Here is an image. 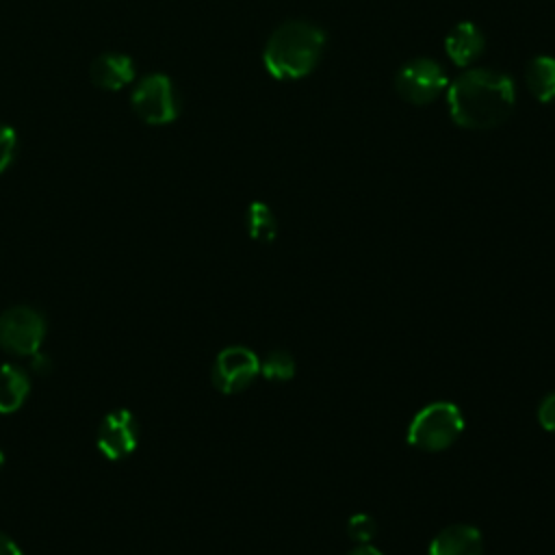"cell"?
Wrapping results in <instances>:
<instances>
[{"label": "cell", "mask_w": 555, "mask_h": 555, "mask_svg": "<svg viewBox=\"0 0 555 555\" xmlns=\"http://www.w3.org/2000/svg\"><path fill=\"white\" fill-rule=\"evenodd\" d=\"M451 119L470 130L503 124L516 104L514 80L494 69H466L447 87Z\"/></svg>", "instance_id": "cell-1"}, {"label": "cell", "mask_w": 555, "mask_h": 555, "mask_svg": "<svg viewBox=\"0 0 555 555\" xmlns=\"http://www.w3.org/2000/svg\"><path fill=\"white\" fill-rule=\"evenodd\" d=\"M325 50V30L308 20H288L269 37L262 63L278 80H299L321 61Z\"/></svg>", "instance_id": "cell-2"}, {"label": "cell", "mask_w": 555, "mask_h": 555, "mask_svg": "<svg viewBox=\"0 0 555 555\" xmlns=\"http://www.w3.org/2000/svg\"><path fill=\"white\" fill-rule=\"evenodd\" d=\"M464 431V414L451 401H434L421 408L410 427L408 442L421 451H444L449 449Z\"/></svg>", "instance_id": "cell-3"}, {"label": "cell", "mask_w": 555, "mask_h": 555, "mask_svg": "<svg viewBox=\"0 0 555 555\" xmlns=\"http://www.w3.org/2000/svg\"><path fill=\"white\" fill-rule=\"evenodd\" d=\"M132 111L150 126H165L176 121L180 102L171 80L165 74H150L139 80L130 95Z\"/></svg>", "instance_id": "cell-4"}, {"label": "cell", "mask_w": 555, "mask_h": 555, "mask_svg": "<svg viewBox=\"0 0 555 555\" xmlns=\"http://www.w3.org/2000/svg\"><path fill=\"white\" fill-rule=\"evenodd\" d=\"M46 336V319L30 306H13L0 314V347L15 356H33Z\"/></svg>", "instance_id": "cell-5"}, {"label": "cell", "mask_w": 555, "mask_h": 555, "mask_svg": "<svg viewBox=\"0 0 555 555\" xmlns=\"http://www.w3.org/2000/svg\"><path fill=\"white\" fill-rule=\"evenodd\" d=\"M447 87V74L434 59H412L401 65L395 76L397 93L416 106L434 102Z\"/></svg>", "instance_id": "cell-6"}, {"label": "cell", "mask_w": 555, "mask_h": 555, "mask_svg": "<svg viewBox=\"0 0 555 555\" xmlns=\"http://www.w3.org/2000/svg\"><path fill=\"white\" fill-rule=\"evenodd\" d=\"M258 375H260L258 356L251 349L241 345H232L219 351L212 364V384L217 386V390L225 395L245 390Z\"/></svg>", "instance_id": "cell-7"}, {"label": "cell", "mask_w": 555, "mask_h": 555, "mask_svg": "<svg viewBox=\"0 0 555 555\" xmlns=\"http://www.w3.org/2000/svg\"><path fill=\"white\" fill-rule=\"evenodd\" d=\"M139 442V425L130 410H115L104 416L98 429V449L108 460H121L134 451Z\"/></svg>", "instance_id": "cell-8"}, {"label": "cell", "mask_w": 555, "mask_h": 555, "mask_svg": "<svg viewBox=\"0 0 555 555\" xmlns=\"http://www.w3.org/2000/svg\"><path fill=\"white\" fill-rule=\"evenodd\" d=\"M89 78L98 89L119 91L134 80V63L126 54L104 52L91 61Z\"/></svg>", "instance_id": "cell-9"}, {"label": "cell", "mask_w": 555, "mask_h": 555, "mask_svg": "<svg viewBox=\"0 0 555 555\" xmlns=\"http://www.w3.org/2000/svg\"><path fill=\"white\" fill-rule=\"evenodd\" d=\"M486 48L483 33L473 24V22H460L455 24L447 39H444V50L447 56L457 65V67H468L473 65Z\"/></svg>", "instance_id": "cell-10"}, {"label": "cell", "mask_w": 555, "mask_h": 555, "mask_svg": "<svg viewBox=\"0 0 555 555\" xmlns=\"http://www.w3.org/2000/svg\"><path fill=\"white\" fill-rule=\"evenodd\" d=\"M483 538L473 525H451L429 544V555H481Z\"/></svg>", "instance_id": "cell-11"}, {"label": "cell", "mask_w": 555, "mask_h": 555, "mask_svg": "<svg viewBox=\"0 0 555 555\" xmlns=\"http://www.w3.org/2000/svg\"><path fill=\"white\" fill-rule=\"evenodd\" d=\"M30 377L15 364L0 366V412L11 414L20 410L28 397Z\"/></svg>", "instance_id": "cell-12"}, {"label": "cell", "mask_w": 555, "mask_h": 555, "mask_svg": "<svg viewBox=\"0 0 555 555\" xmlns=\"http://www.w3.org/2000/svg\"><path fill=\"white\" fill-rule=\"evenodd\" d=\"M527 87L535 100L551 104L555 102V59L553 56H533L525 74Z\"/></svg>", "instance_id": "cell-13"}, {"label": "cell", "mask_w": 555, "mask_h": 555, "mask_svg": "<svg viewBox=\"0 0 555 555\" xmlns=\"http://www.w3.org/2000/svg\"><path fill=\"white\" fill-rule=\"evenodd\" d=\"M247 232L254 241L271 243L278 234V219L264 202H251L247 208Z\"/></svg>", "instance_id": "cell-14"}, {"label": "cell", "mask_w": 555, "mask_h": 555, "mask_svg": "<svg viewBox=\"0 0 555 555\" xmlns=\"http://www.w3.org/2000/svg\"><path fill=\"white\" fill-rule=\"evenodd\" d=\"M260 375L269 382H286L295 375V358L284 349H275L260 360Z\"/></svg>", "instance_id": "cell-15"}, {"label": "cell", "mask_w": 555, "mask_h": 555, "mask_svg": "<svg viewBox=\"0 0 555 555\" xmlns=\"http://www.w3.org/2000/svg\"><path fill=\"white\" fill-rule=\"evenodd\" d=\"M375 520L369 514H356L347 522V533L353 542L369 544V540L375 535Z\"/></svg>", "instance_id": "cell-16"}, {"label": "cell", "mask_w": 555, "mask_h": 555, "mask_svg": "<svg viewBox=\"0 0 555 555\" xmlns=\"http://www.w3.org/2000/svg\"><path fill=\"white\" fill-rule=\"evenodd\" d=\"M15 150H17L15 130L7 124H0V173H4L9 169V165L13 163Z\"/></svg>", "instance_id": "cell-17"}, {"label": "cell", "mask_w": 555, "mask_h": 555, "mask_svg": "<svg viewBox=\"0 0 555 555\" xmlns=\"http://www.w3.org/2000/svg\"><path fill=\"white\" fill-rule=\"evenodd\" d=\"M538 421L546 431H555V392L546 395L538 408Z\"/></svg>", "instance_id": "cell-18"}, {"label": "cell", "mask_w": 555, "mask_h": 555, "mask_svg": "<svg viewBox=\"0 0 555 555\" xmlns=\"http://www.w3.org/2000/svg\"><path fill=\"white\" fill-rule=\"evenodd\" d=\"M50 366H52V362H50V358H48L46 353H41V351H35V353H33V371H35V373L46 375V373L50 371Z\"/></svg>", "instance_id": "cell-19"}, {"label": "cell", "mask_w": 555, "mask_h": 555, "mask_svg": "<svg viewBox=\"0 0 555 555\" xmlns=\"http://www.w3.org/2000/svg\"><path fill=\"white\" fill-rule=\"evenodd\" d=\"M0 555H22L20 546L2 531H0Z\"/></svg>", "instance_id": "cell-20"}, {"label": "cell", "mask_w": 555, "mask_h": 555, "mask_svg": "<svg viewBox=\"0 0 555 555\" xmlns=\"http://www.w3.org/2000/svg\"><path fill=\"white\" fill-rule=\"evenodd\" d=\"M349 555H384V553L377 551V548L371 546V544H362V546H356Z\"/></svg>", "instance_id": "cell-21"}, {"label": "cell", "mask_w": 555, "mask_h": 555, "mask_svg": "<svg viewBox=\"0 0 555 555\" xmlns=\"http://www.w3.org/2000/svg\"><path fill=\"white\" fill-rule=\"evenodd\" d=\"M2 464H4V453L0 451V466H2Z\"/></svg>", "instance_id": "cell-22"}]
</instances>
